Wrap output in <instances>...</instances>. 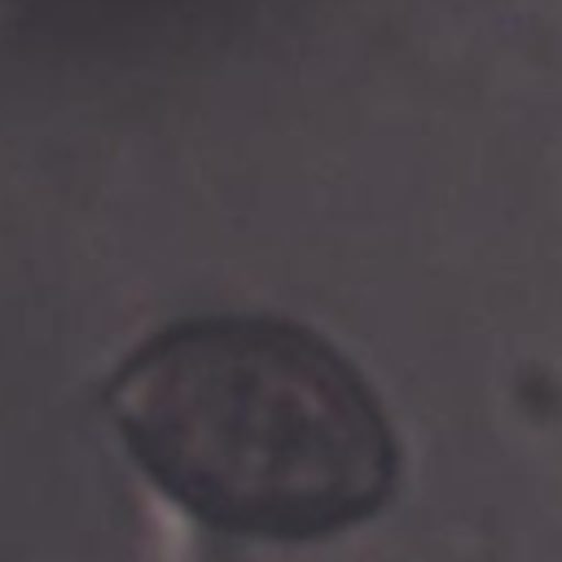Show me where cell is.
<instances>
[{
	"mask_svg": "<svg viewBox=\"0 0 562 562\" xmlns=\"http://www.w3.org/2000/svg\"><path fill=\"white\" fill-rule=\"evenodd\" d=\"M136 465L233 536L316 540L373 518L400 474L360 369L277 316H198L140 342L110 378Z\"/></svg>",
	"mask_w": 562,
	"mask_h": 562,
	"instance_id": "1",
	"label": "cell"
}]
</instances>
